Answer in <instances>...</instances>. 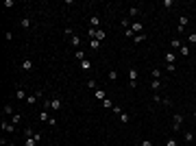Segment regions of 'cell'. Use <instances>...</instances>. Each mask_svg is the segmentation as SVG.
<instances>
[{
    "label": "cell",
    "mask_w": 196,
    "mask_h": 146,
    "mask_svg": "<svg viewBox=\"0 0 196 146\" xmlns=\"http://www.w3.org/2000/svg\"><path fill=\"white\" fill-rule=\"evenodd\" d=\"M50 109H52V111H61V109H63V100H61L59 96H54V98L50 100Z\"/></svg>",
    "instance_id": "cell-1"
},
{
    "label": "cell",
    "mask_w": 196,
    "mask_h": 146,
    "mask_svg": "<svg viewBox=\"0 0 196 146\" xmlns=\"http://www.w3.org/2000/svg\"><path fill=\"white\" fill-rule=\"evenodd\" d=\"M188 22H190L188 15H181V17H179V22H176V29H179V33H183V29L188 26Z\"/></svg>",
    "instance_id": "cell-2"
},
{
    "label": "cell",
    "mask_w": 196,
    "mask_h": 146,
    "mask_svg": "<svg viewBox=\"0 0 196 146\" xmlns=\"http://www.w3.org/2000/svg\"><path fill=\"white\" fill-rule=\"evenodd\" d=\"M163 61H166V66H170V63H174V61H176V52L168 50V52L163 54Z\"/></svg>",
    "instance_id": "cell-3"
},
{
    "label": "cell",
    "mask_w": 196,
    "mask_h": 146,
    "mask_svg": "<svg viewBox=\"0 0 196 146\" xmlns=\"http://www.w3.org/2000/svg\"><path fill=\"white\" fill-rule=\"evenodd\" d=\"M183 124V113H174V120H172V129L179 131V126Z\"/></svg>",
    "instance_id": "cell-4"
},
{
    "label": "cell",
    "mask_w": 196,
    "mask_h": 146,
    "mask_svg": "<svg viewBox=\"0 0 196 146\" xmlns=\"http://www.w3.org/2000/svg\"><path fill=\"white\" fill-rule=\"evenodd\" d=\"M161 87H163V81L161 79H153L151 81V89H153V92H159Z\"/></svg>",
    "instance_id": "cell-5"
},
{
    "label": "cell",
    "mask_w": 196,
    "mask_h": 146,
    "mask_svg": "<svg viewBox=\"0 0 196 146\" xmlns=\"http://www.w3.org/2000/svg\"><path fill=\"white\" fill-rule=\"evenodd\" d=\"M181 46H183V42H181L179 37H174V39L170 42V50H172V52H176V50H181Z\"/></svg>",
    "instance_id": "cell-6"
},
{
    "label": "cell",
    "mask_w": 196,
    "mask_h": 146,
    "mask_svg": "<svg viewBox=\"0 0 196 146\" xmlns=\"http://www.w3.org/2000/svg\"><path fill=\"white\" fill-rule=\"evenodd\" d=\"M39 98H42V92L29 94V96H26V103H29V105H35V103H37V100H39Z\"/></svg>",
    "instance_id": "cell-7"
},
{
    "label": "cell",
    "mask_w": 196,
    "mask_h": 146,
    "mask_svg": "<svg viewBox=\"0 0 196 146\" xmlns=\"http://www.w3.org/2000/svg\"><path fill=\"white\" fill-rule=\"evenodd\" d=\"M2 131H5V133H13V131H15V124H13V122L2 120Z\"/></svg>",
    "instance_id": "cell-8"
},
{
    "label": "cell",
    "mask_w": 196,
    "mask_h": 146,
    "mask_svg": "<svg viewBox=\"0 0 196 146\" xmlns=\"http://www.w3.org/2000/svg\"><path fill=\"white\" fill-rule=\"evenodd\" d=\"M22 70L24 72H31L33 70V59H22Z\"/></svg>",
    "instance_id": "cell-9"
},
{
    "label": "cell",
    "mask_w": 196,
    "mask_h": 146,
    "mask_svg": "<svg viewBox=\"0 0 196 146\" xmlns=\"http://www.w3.org/2000/svg\"><path fill=\"white\" fill-rule=\"evenodd\" d=\"M13 96H15L17 100H26V92H24V89H22V87H17V89H15V94H13Z\"/></svg>",
    "instance_id": "cell-10"
},
{
    "label": "cell",
    "mask_w": 196,
    "mask_h": 146,
    "mask_svg": "<svg viewBox=\"0 0 196 146\" xmlns=\"http://www.w3.org/2000/svg\"><path fill=\"white\" fill-rule=\"evenodd\" d=\"M48 111H50V109H44V111H39V120H42V122H48V120H50V113H48Z\"/></svg>",
    "instance_id": "cell-11"
},
{
    "label": "cell",
    "mask_w": 196,
    "mask_h": 146,
    "mask_svg": "<svg viewBox=\"0 0 196 146\" xmlns=\"http://www.w3.org/2000/svg\"><path fill=\"white\" fill-rule=\"evenodd\" d=\"M142 29H144V26L139 24V22H133V24H131V31H133L135 35H139V33H142Z\"/></svg>",
    "instance_id": "cell-12"
},
{
    "label": "cell",
    "mask_w": 196,
    "mask_h": 146,
    "mask_svg": "<svg viewBox=\"0 0 196 146\" xmlns=\"http://www.w3.org/2000/svg\"><path fill=\"white\" fill-rule=\"evenodd\" d=\"M94 96H96L98 100H105V98H107V92H105V89H100V87H98L96 92H94Z\"/></svg>",
    "instance_id": "cell-13"
},
{
    "label": "cell",
    "mask_w": 196,
    "mask_h": 146,
    "mask_svg": "<svg viewBox=\"0 0 196 146\" xmlns=\"http://www.w3.org/2000/svg\"><path fill=\"white\" fill-rule=\"evenodd\" d=\"M129 81H137V68H129Z\"/></svg>",
    "instance_id": "cell-14"
},
{
    "label": "cell",
    "mask_w": 196,
    "mask_h": 146,
    "mask_svg": "<svg viewBox=\"0 0 196 146\" xmlns=\"http://www.w3.org/2000/svg\"><path fill=\"white\" fill-rule=\"evenodd\" d=\"M183 140L188 142V144H192V142H194V133H192V131H185V133H183Z\"/></svg>",
    "instance_id": "cell-15"
},
{
    "label": "cell",
    "mask_w": 196,
    "mask_h": 146,
    "mask_svg": "<svg viewBox=\"0 0 196 146\" xmlns=\"http://www.w3.org/2000/svg\"><path fill=\"white\" fill-rule=\"evenodd\" d=\"M87 87L92 89V92H96V89H98V83H96V79H89V81H87Z\"/></svg>",
    "instance_id": "cell-16"
},
{
    "label": "cell",
    "mask_w": 196,
    "mask_h": 146,
    "mask_svg": "<svg viewBox=\"0 0 196 146\" xmlns=\"http://www.w3.org/2000/svg\"><path fill=\"white\" fill-rule=\"evenodd\" d=\"M81 68L89 72V70H92V61H89V59H83V61H81Z\"/></svg>",
    "instance_id": "cell-17"
},
{
    "label": "cell",
    "mask_w": 196,
    "mask_h": 146,
    "mask_svg": "<svg viewBox=\"0 0 196 146\" xmlns=\"http://www.w3.org/2000/svg\"><path fill=\"white\" fill-rule=\"evenodd\" d=\"M89 24H92V29H96V26L100 24V17H98V15H92V20H89Z\"/></svg>",
    "instance_id": "cell-18"
},
{
    "label": "cell",
    "mask_w": 196,
    "mask_h": 146,
    "mask_svg": "<svg viewBox=\"0 0 196 146\" xmlns=\"http://www.w3.org/2000/svg\"><path fill=\"white\" fill-rule=\"evenodd\" d=\"M70 44H72L74 48H79V46H81V39L76 37V35H72V37H70Z\"/></svg>",
    "instance_id": "cell-19"
},
{
    "label": "cell",
    "mask_w": 196,
    "mask_h": 146,
    "mask_svg": "<svg viewBox=\"0 0 196 146\" xmlns=\"http://www.w3.org/2000/svg\"><path fill=\"white\" fill-rule=\"evenodd\" d=\"M144 39H146V35H144V33H139V35H135V37H133V44H142Z\"/></svg>",
    "instance_id": "cell-20"
},
{
    "label": "cell",
    "mask_w": 196,
    "mask_h": 146,
    "mask_svg": "<svg viewBox=\"0 0 196 146\" xmlns=\"http://www.w3.org/2000/svg\"><path fill=\"white\" fill-rule=\"evenodd\" d=\"M20 26H22V29H29V26H31V20H29V17H22V20H20Z\"/></svg>",
    "instance_id": "cell-21"
},
{
    "label": "cell",
    "mask_w": 196,
    "mask_h": 146,
    "mask_svg": "<svg viewBox=\"0 0 196 146\" xmlns=\"http://www.w3.org/2000/svg\"><path fill=\"white\" fill-rule=\"evenodd\" d=\"M151 76H153V79H161V70H159V68H153Z\"/></svg>",
    "instance_id": "cell-22"
},
{
    "label": "cell",
    "mask_w": 196,
    "mask_h": 146,
    "mask_svg": "<svg viewBox=\"0 0 196 146\" xmlns=\"http://www.w3.org/2000/svg\"><path fill=\"white\" fill-rule=\"evenodd\" d=\"M129 15H131V17L139 15V9H137V7H131V9H129Z\"/></svg>",
    "instance_id": "cell-23"
},
{
    "label": "cell",
    "mask_w": 196,
    "mask_h": 146,
    "mask_svg": "<svg viewBox=\"0 0 196 146\" xmlns=\"http://www.w3.org/2000/svg\"><path fill=\"white\" fill-rule=\"evenodd\" d=\"M89 46H92V50H98V48H100V42H98V39H92Z\"/></svg>",
    "instance_id": "cell-24"
},
{
    "label": "cell",
    "mask_w": 196,
    "mask_h": 146,
    "mask_svg": "<svg viewBox=\"0 0 196 146\" xmlns=\"http://www.w3.org/2000/svg\"><path fill=\"white\" fill-rule=\"evenodd\" d=\"M102 107H105V109H114V103H111L109 98H105V100H102Z\"/></svg>",
    "instance_id": "cell-25"
},
{
    "label": "cell",
    "mask_w": 196,
    "mask_h": 146,
    "mask_svg": "<svg viewBox=\"0 0 196 146\" xmlns=\"http://www.w3.org/2000/svg\"><path fill=\"white\" fill-rule=\"evenodd\" d=\"M179 52H181V57H188V54H190V48H188V46H185V44H183Z\"/></svg>",
    "instance_id": "cell-26"
},
{
    "label": "cell",
    "mask_w": 196,
    "mask_h": 146,
    "mask_svg": "<svg viewBox=\"0 0 196 146\" xmlns=\"http://www.w3.org/2000/svg\"><path fill=\"white\" fill-rule=\"evenodd\" d=\"M107 76H109V81H118V72H116V70H109Z\"/></svg>",
    "instance_id": "cell-27"
},
{
    "label": "cell",
    "mask_w": 196,
    "mask_h": 146,
    "mask_svg": "<svg viewBox=\"0 0 196 146\" xmlns=\"http://www.w3.org/2000/svg\"><path fill=\"white\" fill-rule=\"evenodd\" d=\"M35 144H37L35 138H26V142H24V146H35Z\"/></svg>",
    "instance_id": "cell-28"
},
{
    "label": "cell",
    "mask_w": 196,
    "mask_h": 146,
    "mask_svg": "<svg viewBox=\"0 0 196 146\" xmlns=\"http://www.w3.org/2000/svg\"><path fill=\"white\" fill-rule=\"evenodd\" d=\"M20 120H22V113H13V118H11V122H13V124H17Z\"/></svg>",
    "instance_id": "cell-29"
},
{
    "label": "cell",
    "mask_w": 196,
    "mask_h": 146,
    "mask_svg": "<svg viewBox=\"0 0 196 146\" xmlns=\"http://www.w3.org/2000/svg\"><path fill=\"white\" fill-rule=\"evenodd\" d=\"M118 118H120V120H122V122H129V120H131V116H129V113H124V111H122V113H120Z\"/></svg>",
    "instance_id": "cell-30"
},
{
    "label": "cell",
    "mask_w": 196,
    "mask_h": 146,
    "mask_svg": "<svg viewBox=\"0 0 196 146\" xmlns=\"http://www.w3.org/2000/svg\"><path fill=\"white\" fill-rule=\"evenodd\" d=\"M188 42L196 46V33H190V35H188Z\"/></svg>",
    "instance_id": "cell-31"
},
{
    "label": "cell",
    "mask_w": 196,
    "mask_h": 146,
    "mask_svg": "<svg viewBox=\"0 0 196 146\" xmlns=\"http://www.w3.org/2000/svg\"><path fill=\"white\" fill-rule=\"evenodd\" d=\"M74 57L83 61V59H85V52H83V50H76V52H74Z\"/></svg>",
    "instance_id": "cell-32"
},
{
    "label": "cell",
    "mask_w": 196,
    "mask_h": 146,
    "mask_svg": "<svg viewBox=\"0 0 196 146\" xmlns=\"http://www.w3.org/2000/svg\"><path fill=\"white\" fill-rule=\"evenodd\" d=\"M166 70L170 72V74H174V72H176V66H174V63H170V66H166Z\"/></svg>",
    "instance_id": "cell-33"
},
{
    "label": "cell",
    "mask_w": 196,
    "mask_h": 146,
    "mask_svg": "<svg viewBox=\"0 0 196 146\" xmlns=\"http://www.w3.org/2000/svg\"><path fill=\"white\" fill-rule=\"evenodd\" d=\"M9 113H13V107L11 105H5V116H9Z\"/></svg>",
    "instance_id": "cell-34"
},
{
    "label": "cell",
    "mask_w": 196,
    "mask_h": 146,
    "mask_svg": "<svg viewBox=\"0 0 196 146\" xmlns=\"http://www.w3.org/2000/svg\"><path fill=\"white\" fill-rule=\"evenodd\" d=\"M111 111H114V113H116V116H120V113H122V109H120V107H118V105H114V109H111Z\"/></svg>",
    "instance_id": "cell-35"
},
{
    "label": "cell",
    "mask_w": 196,
    "mask_h": 146,
    "mask_svg": "<svg viewBox=\"0 0 196 146\" xmlns=\"http://www.w3.org/2000/svg\"><path fill=\"white\" fill-rule=\"evenodd\" d=\"M124 33H126V37H131V39H133V37H135V33H133V31H131V29H124Z\"/></svg>",
    "instance_id": "cell-36"
},
{
    "label": "cell",
    "mask_w": 196,
    "mask_h": 146,
    "mask_svg": "<svg viewBox=\"0 0 196 146\" xmlns=\"http://www.w3.org/2000/svg\"><path fill=\"white\" fill-rule=\"evenodd\" d=\"M166 146H176V140H174V138H170V140L166 142Z\"/></svg>",
    "instance_id": "cell-37"
},
{
    "label": "cell",
    "mask_w": 196,
    "mask_h": 146,
    "mask_svg": "<svg viewBox=\"0 0 196 146\" xmlns=\"http://www.w3.org/2000/svg\"><path fill=\"white\" fill-rule=\"evenodd\" d=\"M172 5H174V2H172V0H163V7H166V9H170Z\"/></svg>",
    "instance_id": "cell-38"
},
{
    "label": "cell",
    "mask_w": 196,
    "mask_h": 146,
    "mask_svg": "<svg viewBox=\"0 0 196 146\" xmlns=\"http://www.w3.org/2000/svg\"><path fill=\"white\" fill-rule=\"evenodd\" d=\"M24 133H26V138H33V135H35V131H33V129H26Z\"/></svg>",
    "instance_id": "cell-39"
},
{
    "label": "cell",
    "mask_w": 196,
    "mask_h": 146,
    "mask_svg": "<svg viewBox=\"0 0 196 146\" xmlns=\"http://www.w3.org/2000/svg\"><path fill=\"white\" fill-rule=\"evenodd\" d=\"M142 146H153V142H151V140H144V142H142Z\"/></svg>",
    "instance_id": "cell-40"
},
{
    "label": "cell",
    "mask_w": 196,
    "mask_h": 146,
    "mask_svg": "<svg viewBox=\"0 0 196 146\" xmlns=\"http://www.w3.org/2000/svg\"><path fill=\"white\" fill-rule=\"evenodd\" d=\"M194 120H196V111H194Z\"/></svg>",
    "instance_id": "cell-41"
}]
</instances>
